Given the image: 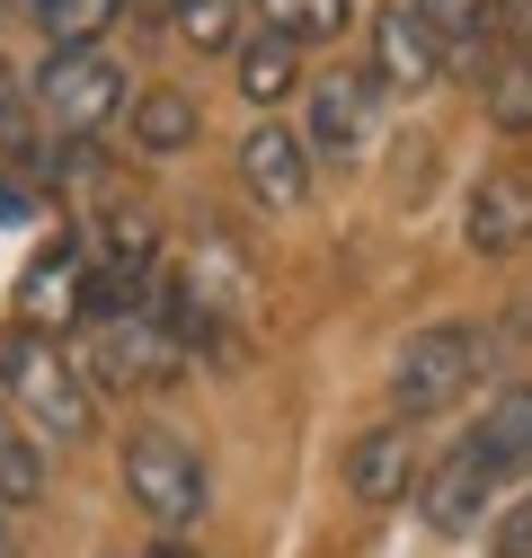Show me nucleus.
<instances>
[{
  "mask_svg": "<svg viewBox=\"0 0 532 558\" xmlns=\"http://www.w3.org/2000/svg\"><path fill=\"white\" fill-rule=\"evenodd\" d=\"M523 487H532V381H506L471 426L426 461L418 514H426L435 541H471L497 514V497H523Z\"/></svg>",
  "mask_w": 532,
  "mask_h": 558,
  "instance_id": "f257e3e1",
  "label": "nucleus"
},
{
  "mask_svg": "<svg viewBox=\"0 0 532 558\" xmlns=\"http://www.w3.org/2000/svg\"><path fill=\"white\" fill-rule=\"evenodd\" d=\"M497 328L488 319H426L409 345L390 355V416L418 426V416H452L488 373H497Z\"/></svg>",
  "mask_w": 532,
  "mask_h": 558,
  "instance_id": "f03ea898",
  "label": "nucleus"
},
{
  "mask_svg": "<svg viewBox=\"0 0 532 558\" xmlns=\"http://www.w3.org/2000/svg\"><path fill=\"white\" fill-rule=\"evenodd\" d=\"M0 399L19 408V426L27 435H53V444H81L89 435V364H72V345L62 337H45V328H27V319H10L0 328Z\"/></svg>",
  "mask_w": 532,
  "mask_h": 558,
  "instance_id": "7ed1b4c3",
  "label": "nucleus"
},
{
  "mask_svg": "<svg viewBox=\"0 0 532 558\" xmlns=\"http://www.w3.org/2000/svg\"><path fill=\"white\" fill-rule=\"evenodd\" d=\"M116 478H124V497L143 506L160 532L205 523V506H214V470H205V452H195L178 426H160V416L124 426V444H116Z\"/></svg>",
  "mask_w": 532,
  "mask_h": 558,
  "instance_id": "20e7f679",
  "label": "nucleus"
},
{
  "mask_svg": "<svg viewBox=\"0 0 532 558\" xmlns=\"http://www.w3.org/2000/svg\"><path fill=\"white\" fill-rule=\"evenodd\" d=\"M27 98H36V116L62 133V143H89V133L124 124V107H133V81H124V62H116L107 45H53V53L36 62Z\"/></svg>",
  "mask_w": 532,
  "mask_h": 558,
  "instance_id": "39448f33",
  "label": "nucleus"
},
{
  "mask_svg": "<svg viewBox=\"0 0 532 558\" xmlns=\"http://www.w3.org/2000/svg\"><path fill=\"white\" fill-rule=\"evenodd\" d=\"M382 81L364 72V62H338V72H319V81H302V143H311V160H355V151H373V133H382Z\"/></svg>",
  "mask_w": 532,
  "mask_h": 558,
  "instance_id": "423d86ee",
  "label": "nucleus"
},
{
  "mask_svg": "<svg viewBox=\"0 0 532 558\" xmlns=\"http://www.w3.org/2000/svg\"><path fill=\"white\" fill-rule=\"evenodd\" d=\"M81 337H89V390H169L186 373V345L169 337L160 302L152 311H124V319H98Z\"/></svg>",
  "mask_w": 532,
  "mask_h": 558,
  "instance_id": "0eeeda50",
  "label": "nucleus"
},
{
  "mask_svg": "<svg viewBox=\"0 0 532 558\" xmlns=\"http://www.w3.org/2000/svg\"><path fill=\"white\" fill-rule=\"evenodd\" d=\"M19 319L45 328V337H62V328L89 319V231H62V240H45V248L27 257V275H19Z\"/></svg>",
  "mask_w": 532,
  "mask_h": 558,
  "instance_id": "6e6552de",
  "label": "nucleus"
},
{
  "mask_svg": "<svg viewBox=\"0 0 532 558\" xmlns=\"http://www.w3.org/2000/svg\"><path fill=\"white\" fill-rule=\"evenodd\" d=\"M240 186L257 214H293V204L311 195V143L285 124V116H266L240 133Z\"/></svg>",
  "mask_w": 532,
  "mask_h": 558,
  "instance_id": "1a4fd4ad",
  "label": "nucleus"
},
{
  "mask_svg": "<svg viewBox=\"0 0 532 558\" xmlns=\"http://www.w3.org/2000/svg\"><path fill=\"white\" fill-rule=\"evenodd\" d=\"M418 478H426V452H418V435L399 416H382V426H364L347 444V497L355 506H409Z\"/></svg>",
  "mask_w": 532,
  "mask_h": 558,
  "instance_id": "9d476101",
  "label": "nucleus"
},
{
  "mask_svg": "<svg viewBox=\"0 0 532 558\" xmlns=\"http://www.w3.org/2000/svg\"><path fill=\"white\" fill-rule=\"evenodd\" d=\"M461 248L471 257L532 248V169H488L471 195H461Z\"/></svg>",
  "mask_w": 532,
  "mask_h": 558,
  "instance_id": "9b49d317",
  "label": "nucleus"
},
{
  "mask_svg": "<svg viewBox=\"0 0 532 558\" xmlns=\"http://www.w3.org/2000/svg\"><path fill=\"white\" fill-rule=\"evenodd\" d=\"M364 72H373L382 89H426V81L452 72V62H444L435 27L409 10V0H382V10H373V53H364Z\"/></svg>",
  "mask_w": 532,
  "mask_h": 558,
  "instance_id": "f8f14e48",
  "label": "nucleus"
},
{
  "mask_svg": "<svg viewBox=\"0 0 532 558\" xmlns=\"http://www.w3.org/2000/svg\"><path fill=\"white\" fill-rule=\"evenodd\" d=\"M409 10L435 27V45H444V62L452 72H497L506 62V19H497V0H409Z\"/></svg>",
  "mask_w": 532,
  "mask_h": 558,
  "instance_id": "ddd939ff",
  "label": "nucleus"
},
{
  "mask_svg": "<svg viewBox=\"0 0 532 558\" xmlns=\"http://www.w3.org/2000/svg\"><path fill=\"white\" fill-rule=\"evenodd\" d=\"M195 133H205V107H195L186 89H133V107H124V143L143 151V160H178V151H195Z\"/></svg>",
  "mask_w": 532,
  "mask_h": 558,
  "instance_id": "4468645a",
  "label": "nucleus"
},
{
  "mask_svg": "<svg viewBox=\"0 0 532 558\" xmlns=\"http://www.w3.org/2000/svg\"><path fill=\"white\" fill-rule=\"evenodd\" d=\"M231 81H240V98L249 107H285V98H302V45H285V36H240V53H231Z\"/></svg>",
  "mask_w": 532,
  "mask_h": 558,
  "instance_id": "2eb2a0df",
  "label": "nucleus"
},
{
  "mask_svg": "<svg viewBox=\"0 0 532 558\" xmlns=\"http://www.w3.org/2000/svg\"><path fill=\"white\" fill-rule=\"evenodd\" d=\"M257 10V27L266 36H285V45H338L347 36V19H355V0H249Z\"/></svg>",
  "mask_w": 532,
  "mask_h": 558,
  "instance_id": "dca6fc26",
  "label": "nucleus"
},
{
  "mask_svg": "<svg viewBox=\"0 0 532 558\" xmlns=\"http://www.w3.org/2000/svg\"><path fill=\"white\" fill-rule=\"evenodd\" d=\"M480 89H488V124L506 133V143H523V133H532V45H506V62Z\"/></svg>",
  "mask_w": 532,
  "mask_h": 558,
  "instance_id": "f3484780",
  "label": "nucleus"
},
{
  "mask_svg": "<svg viewBox=\"0 0 532 558\" xmlns=\"http://www.w3.org/2000/svg\"><path fill=\"white\" fill-rule=\"evenodd\" d=\"M36 497H45V452L19 426V408L0 399V506H36Z\"/></svg>",
  "mask_w": 532,
  "mask_h": 558,
  "instance_id": "a211bd4d",
  "label": "nucleus"
},
{
  "mask_svg": "<svg viewBox=\"0 0 532 558\" xmlns=\"http://www.w3.org/2000/svg\"><path fill=\"white\" fill-rule=\"evenodd\" d=\"M27 19L45 27V45H98L124 19V0H27Z\"/></svg>",
  "mask_w": 532,
  "mask_h": 558,
  "instance_id": "6ab92c4d",
  "label": "nucleus"
},
{
  "mask_svg": "<svg viewBox=\"0 0 532 558\" xmlns=\"http://www.w3.org/2000/svg\"><path fill=\"white\" fill-rule=\"evenodd\" d=\"M169 27H178V45H195V53H240V0H178Z\"/></svg>",
  "mask_w": 532,
  "mask_h": 558,
  "instance_id": "aec40b11",
  "label": "nucleus"
},
{
  "mask_svg": "<svg viewBox=\"0 0 532 558\" xmlns=\"http://www.w3.org/2000/svg\"><path fill=\"white\" fill-rule=\"evenodd\" d=\"M488 558H532V487H523V497H506V514H497V541H488Z\"/></svg>",
  "mask_w": 532,
  "mask_h": 558,
  "instance_id": "412c9836",
  "label": "nucleus"
},
{
  "mask_svg": "<svg viewBox=\"0 0 532 558\" xmlns=\"http://www.w3.org/2000/svg\"><path fill=\"white\" fill-rule=\"evenodd\" d=\"M143 558H195V549H186V541H169V532H160V541H143Z\"/></svg>",
  "mask_w": 532,
  "mask_h": 558,
  "instance_id": "4be33fe9",
  "label": "nucleus"
},
{
  "mask_svg": "<svg viewBox=\"0 0 532 558\" xmlns=\"http://www.w3.org/2000/svg\"><path fill=\"white\" fill-rule=\"evenodd\" d=\"M124 10H133V19H169L178 0H124Z\"/></svg>",
  "mask_w": 532,
  "mask_h": 558,
  "instance_id": "5701e85b",
  "label": "nucleus"
},
{
  "mask_svg": "<svg viewBox=\"0 0 532 558\" xmlns=\"http://www.w3.org/2000/svg\"><path fill=\"white\" fill-rule=\"evenodd\" d=\"M0 558H19V549H10V506H0Z\"/></svg>",
  "mask_w": 532,
  "mask_h": 558,
  "instance_id": "b1692460",
  "label": "nucleus"
}]
</instances>
